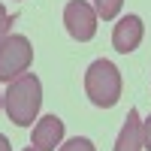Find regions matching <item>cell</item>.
<instances>
[{"instance_id": "obj_1", "label": "cell", "mask_w": 151, "mask_h": 151, "mask_svg": "<svg viewBox=\"0 0 151 151\" xmlns=\"http://www.w3.org/2000/svg\"><path fill=\"white\" fill-rule=\"evenodd\" d=\"M40 106H42V85L33 73H21L18 79L9 82L3 109L12 124L30 127V121H36V115H40Z\"/></svg>"}, {"instance_id": "obj_2", "label": "cell", "mask_w": 151, "mask_h": 151, "mask_svg": "<svg viewBox=\"0 0 151 151\" xmlns=\"http://www.w3.org/2000/svg\"><path fill=\"white\" fill-rule=\"evenodd\" d=\"M85 94L97 109H112L121 100V73L112 60L100 58L85 73Z\"/></svg>"}, {"instance_id": "obj_3", "label": "cell", "mask_w": 151, "mask_h": 151, "mask_svg": "<svg viewBox=\"0 0 151 151\" xmlns=\"http://www.w3.org/2000/svg\"><path fill=\"white\" fill-rule=\"evenodd\" d=\"M30 60H33L30 40L21 36V33H9L3 48H0V82H12L21 73H27Z\"/></svg>"}, {"instance_id": "obj_4", "label": "cell", "mask_w": 151, "mask_h": 151, "mask_svg": "<svg viewBox=\"0 0 151 151\" xmlns=\"http://www.w3.org/2000/svg\"><path fill=\"white\" fill-rule=\"evenodd\" d=\"M97 9L85 0H70L64 6V24H67V33L73 36L76 42H88L94 40L97 33Z\"/></svg>"}, {"instance_id": "obj_5", "label": "cell", "mask_w": 151, "mask_h": 151, "mask_svg": "<svg viewBox=\"0 0 151 151\" xmlns=\"http://www.w3.org/2000/svg\"><path fill=\"white\" fill-rule=\"evenodd\" d=\"M142 33H145V27H142L139 15H124L115 27H112V45H115V52H121V55L136 52L139 42H142Z\"/></svg>"}, {"instance_id": "obj_6", "label": "cell", "mask_w": 151, "mask_h": 151, "mask_svg": "<svg viewBox=\"0 0 151 151\" xmlns=\"http://www.w3.org/2000/svg\"><path fill=\"white\" fill-rule=\"evenodd\" d=\"M64 142V121L58 115H45L33 124V148L36 151H55Z\"/></svg>"}, {"instance_id": "obj_7", "label": "cell", "mask_w": 151, "mask_h": 151, "mask_svg": "<svg viewBox=\"0 0 151 151\" xmlns=\"http://www.w3.org/2000/svg\"><path fill=\"white\" fill-rule=\"evenodd\" d=\"M112 151H145L142 148V118H139L136 109L127 112V121H124V127L118 133V142Z\"/></svg>"}, {"instance_id": "obj_8", "label": "cell", "mask_w": 151, "mask_h": 151, "mask_svg": "<svg viewBox=\"0 0 151 151\" xmlns=\"http://www.w3.org/2000/svg\"><path fill=\"white\" fill-rule=\"evenodd\" d=\"M121 6H124V0H94V9L103 21H112L121 12Z\"/></svg>"}, {"instance_id": "obj_9", "label": "cell", "mask_w": 151, "mask_h": 151, "mask_svg": "<svg viewBox=\"0 0 151 151\" xmlns=\"http://www.w3.org/2000/svg\"><path fill=\"white\" fill-rule=\"evenodd\" d=\"M58 151H97V148H94V142H91V139H85V136H73V139L60 142V145H58Z\"/></svg>"}, {"instance_id": "obj_10", "label": "cell", "mask_w": 151, "mask_h": 151, "mask_svg": "<svg viewBox=\"0 0 151 151\" xmlns=\"http://www.w3.org/2000/svg\"><path fill=\"white\" fill-rule=\"evenodd\" d=\"M142 148L151 151V115L142 121Z\"/></svg>"}, {"instance_id": "obj_11", "label": "cell", "mask_w": 151, "mask_h": 151, "mask_svg": "<svg viewBox=\"0 0 151 151\" xmlns=\"http://www.w3.org/2000/svg\"><path fill=\"white\" fill-rule=\"evenodd\" d=\"M12 21H15V18H6L3 24H0V48H3V42H6V36H9V27H12Z\"/></svg>"}, {"instance_id": "obj_12", "label": "cell", "mask_w": 151, "mask_h": 151, "mask_svg": "<svg viewBox=\"0 0 151 151\" xmlns=\"http://www.w3.org/2000/svg\"><path fill=\"white\" fill-rule=\"evenodd\" d=\"M0 151H12V142L6 139V136H3V133H0Z\"/></svg>"}, {"instance_id": "obj_13", "label": "cell", "mask_w": 151, "mask_h": 151, "mask_svg": "<svg viewBox=\"0 0 151 151\" xmlns=\"http://www.w3.org/2000/svg\"><path fill=\"white\" fill-rule=\"evenodd\" d=\"M6 18H12V15H9V12H6V6H0V24H3Z\"/></svg>"}, {"instance_id": "obj_14", "label": "cell", "mask_w": 151, "mask_h": 151, "mask_svg": "<svg viewBox=\"0 0 151 151\" xmlns=\"http://www.w3.org/2000/svg\"><path fill=\"white\" fill-rule=\"evenodd\" d=\"M0 109H3V97H0Z\"/></svg>"}, {"instance_id": "obj_15", "label": "cell", "mask_w": 151, "mask_h": 151, "mask_svg": "<svg viewBox=\"0 0 151 151\" xmlns=\"http://www.w3.org/2000/svg\"><path fill=\"white\" fill-rule=\"evenodd\" d=\"M24 151H36V148H24Z\"/></svg>"}]
</instances>
